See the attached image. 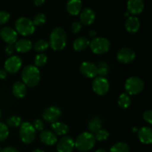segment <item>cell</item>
I'll list each match as a JSON object with an SVG mask.
<instances>
[{"mask_svg":"<svg viewBox=\"0 0 152 152\" xmlns=\"http://www.w3.org/2000/svg\"><path fill=\"white\" fill-rule=\"evenodd\" d=\"M40 140L44 144L48 145H53L57 142V137L49 130H43L39 135Z\"/></svg>","mask_w":152,"mask_h":152,"instance_id":"cell-16","label":"cell"},{"mask_svg":"<svg viewBox=\"0 0 152 152\" xmlns=\"http://www.w3.org/2000/svg\"><path fill=\"white\" fill-rule=\"evenodd\" d=\"M61 110L56 106H50L46 108L42 114V117L45 121L53 123L57 122L58 119L60 117Z\"/></svg>","mask_w":152,"mask_h":152,"instance_id":"cell-12","label":"cell"},{"mask_svg":"<svg viewBox=\"0 0 152 152\" xmlns=\"http://www.w3.org/2000/svg\"><path fill=\"white\" fill-rule=\"evenodd\" d=\"M22 79L25 86L34 87L38 84L40 80L39 70L35 65H26L22 69Z\"/></svg>","mask_w":152,"mask_h":152,"instance_id":"cell-2","label":"cell"},{"mask_svg":"<svg viewBox=\"0 0 152 152\" xmlns=\"http://www.w3.org/2000/svg\"><path fill=\"white\" fill-rule=\"evenodd\" d=\"M27 87L23 82L17 81L13 86V94L18 98H22L26 95Z\"/></svg>","mask_w":152,"mask_h":152,"instance_id":"cell-21","label":"cell"},{"mask_svg":"<svg viewBox=\"0 0 152 152\" xmlns=\"http://www.w3.org/2000/svg\"><path fill=\"white\" fill-rule=\"evenodd\" d=\"M44 2H45L44 0H35V1H34V4H35L37 6H40Z\"/></svg>","mask_w":152,"mask_h":152,"instance_id":"cell-43","label":"cell"},{"mask_svg":"<svg viewBox=\"0 0 152 152\" xmlns=\"http://www.w3.org/2000/svg\"><path fill=\"white\" fill-rule=\"evenodd\" d=\"M32 46L33 44L31 40L27 39H21L16 42L14 47L18 52L25 53V52L29 51L32 48Z\"/></svg>","mask_w":152,"mask_h":152,"instance_id":"cell-20","label":"cell"},{"mask_svg":"<svg viewBox=\"0 0 152 152\" xmlns=\"http://www.w3.org/2000/svg\"><path fill=\"white\" fill-rule=\"evenodd\" d=\"M14 50L15 47L13 45H7V47L5 48V52L8 55H11L14 52Z\"/></svg>","mask_w":152,"mask_h":152,"instance_id":"cell-39","label":"cell"},{"mask_svg":"<svg viewBox=\"0 0 152 152\" xmlns=\"http://www.w3.org/2000/svg\"><path fill=\"white\" fill-rule=\"evenodd\" d=\"M32 152H45V151H42V150H40V149H35V150H34Z\"/></svg>","mask_w":152,"mask_h":152,"instance_id":"cell-45","label":"cell"},{"mask_svg":"<svg viewBox=\"0 0 152 152\" xmlns=\"http://www.w3.org/2000/svg\"><path fill=\"white\" fill-rule=\"evenodd\" d=\"M34 127L35 129V130L37 131H42V132L44 130V123L39 119H37L34 122Z\"/></svg>","mask_w":152,"mask_h":152,"instance_id":"cell-36","label":"cell"},{"mask_svg":"<svg viewBox=\"0 0 152 152\" xmlns=\"http://www.w3.org/2000/svg\"><path fill=\"white\" fill-rule=\"evenodd\" d=\"M108 136H109V133H108V131L105 130V129H100L96 132L94 137L96 140L102 141L108 139Z\"/></svg>","mask_w":152,"mask_h":152,"instance_id":"cell-33","label":"cell"},{"mask_svg":"<svg viewBox=\"0 0 152 152\" xmlns=\"http://www.w3.org/2000/svg\"><path fill=\"white\" fill-rule=\"evenodd\" d=\"M16 31L23 36H28L32 34L35 31V25L32 20L29 18L22 16L18 18L15 22Z\"/></svg>","mask_w":152,"mask_h":152,"instance_id":"cell-4","label":"cell"},{"mask_svg":"<svg viewBox=\"0 0 152 152\" xmlns=\"http://www.w3.org/2000/svg\"><path fill=\"white\" fill-rule=\"evenodd\" d=\"M144 8L142 0H129L127 2V9L132 14H139Z\"/></svg>","mask_w":152,"mask_h":152,"instance_id":"cell-18","label":"cell"},{"mask_svg":"<svg viewBox=\"0 0 152 152\" xmlns=\"http://www.w3.org/2000/svg\"><path fill=\"white\" fill-rule=\"evenodd\" d=\"M7 77V71L4 69L0 70V79H5Z\"/></svg>","mask_w":152,"mask_h":152,"instance_id":"cell-41","label":"cell"},{"mask_svg":"<svg viewBox=\"0 0 152 152\" xmlns=\"http://www.w3.org/2000/svg\"><path fill=\"white\" fill-rule=\"evenodd\" d=\"M90 45V42L86 37H77L73 42V47L74 49L77 51H81L84 50L88 47Z\"/></svg>","mask_w":152,"mask_h":152,"instance_id":"cell-22","label":"cell"},{"mask_svg":"<svg viewBox=\"0 0 152 152\" xmlns=\"http://www.w3.org/2000/svg\"><path fill=\"white\" fill-rule=\"evenodd\" d=\"M9 19H10V14L7 11L4 10L0 11V25L5 24L6 22H8Z\"/></svg>","mask_w":152,"mask_h":152,"instance_id":"cell-35","label":"cell"},{"mask_svg":"<svg viewBox=\"0 0 152 152\" xmlns=\"http://www.w3.org/2000/svg\"><path fill=\"white\" fill-rule=\"evenodd\" d=\"M22 61L19 56H12L7 58L4 62V70L10 74L16 73L21 68Z\"/></svg>","mask_w":152,"mask_h":152,"instance_id":"cell-9","label":"cell"},{"mask_svg":"<svg viewBox=\"0 0 152 152\" xmlns=\"http://www.w3.org/2000/svg\"><path fill=\"white\" fill-rule=\"evenodd\" d=\"M96 68H97V75L99 74V77H105L108 74L109 65L105 61H100L98 62Z\"/></svg>","mask_w":152,"mask_h":152,"instance_id":"cell-26","label":"cell"},{"mask_svg":"<svg viewBox=\"0 0 152 152\" xmlns=\"http://www.w3.org/2000/svg\"><path fill=\"white\" fill-rule=\"evenodd\" d=\"M19 127V135L22 142L27 144L31 143L34 140L37 134V131L33 124L28 122H24L22 123Z\"/></svg>","mask_w":152,"mask_h":152,"instance_id":"cell-5","label":"cell"},{"mask_svg":"<svg viewBox=\"0 0 152 152\" xmlns=\"http://www.w3.org/2000/svg\"><path fill=\"white\" fill-rule=\"evenodd\" d=\"M0 117H1V110H0Z\"/></svg>","mask_w":152,"mask_h":152,"instance_id":"cell-48","label":"cell"},{"mask_svg":"<svg viewBox=\"0 0 152 152\" xmlns=\"http://www.w3.org/2000/svg\"><path fill=\"white\" fill-rule=\"evenodd\" d=\"M9 134L8 128L5 124L0 123V142L4 140Z\"/></svg>","mask_w":152,"mask_h":152,"instance_id":"cell-34","label":"cell"},{"mask_svg":"<svg viewBox=\"0 0 152 152\" xmlns=\"http://www.w3.org/2000/svg\"><path fill=\"white\" fill-rule=\"evenodd\" d=\"M96 35V31H94V30H91V31L88 32V36L89 37H91V38L92 39L95 38Z\"/></svg>","mask_w":152,"mask_h":152,"instance_id":"cell-42","label":"cell"},{"mask_svg":"<svg viewBox=\"0 0 152 152\" xmlns=\"http://www.w3.org/2000/svg\"><path fill=\"white\" fill-rule=\"evenodd\" d=\"M131 98L128 94L123 93L120 94L118 99V104L121 108H127L130 106L131 105Z\"/></svg>","mask_w":152,"mask_h":152,"instance_id":"cell-27","label":"cell"},{"mask_svg":"<svg viewBox=\"0 0 152 152\" xmlns=\"http://www.w3.org/2000/svg\"><path fill=\"white\" fill-rule=\"evenodd\" d=\"M66 8L70 14H79L82 8L81 1H80V0H70L67 2Z\"/></svg>","mask_w":152,"mask_h":152,"instance_id":"cell-23","label":"cell"},{"mask_svg":"<svg viewBox=\"0 0 152 152\" xmlns=\"http://www.w3.org/2000/svg\"><path fill=\"white\" fill-rule=\"evenodd\" d=\"M34 25H42L46 22V16L44 13H39L34 16V19L32 20Z\"/></svg>","mask_w":152,"mask_h":152,"instance_id":"cell-32","label":"cell"},{"mask_svg":"<svg viewBox=\"0 0 152 152\" xmlns=\"http://www.w3.org/2000/svg\"><path fill=\"white\" fill-rule=\"evenodd\" d=\"M48 43L54 50L63 49L67 43V35L65 30L60 27L55 28L50 33Z\"/></svg>","mask_w":152,"mask_h":152,"instance_id":"cell-1","label":"cell"},{"mask_svg":"<svg viewBox=\"0 0 152 152\" xmlns=\"http://www.w3.org/2000/svg\"><path fill=\"white\" fill-rule=\"evenodd\" d=\"M0 36L1 39L8 45H13L16 43L17 40L18 34L16 30L10 27L5 26L2 28L0 31Z\"/></svg>","mask_w":152,"mask_h":152,"instance_id":"cell-11","label":"cell"},{"mask_svg":"<svg viewBox=\"0 0 152 152\" xmlns=\"http://www.w3.org/2000/svg\"><path fill=\"white\" fill-rule=\"evenodd\" d=\"M88 129L92 133H96L102 129V120L99 117H93L88 122Z\"/></svg>","mask_w":152,"mask_h":152,"instance_id":"cell-25","label":"cell"},{"mask_svg":"<svg viewBox=\"0 0 152 152\" xmlns=\"http://www.w3.org/2000/svg\"><path fill=\"white\" fill-rule=\"evenodd\" d=\"M125 26L128 32L131 34H134L139 31L140 27V22L136 16H129L126 19Z\"/></svg>","mask_w":152,"mask_h":152,"instance_id":"cell-17","label":"cell"},{"mask_svg":"<svg viewBox=\"0 0 152 152\" xmlns=\"http://www.w3.org/2000/svg\"><path fill=\"white\" fill-rule=\"evenodd\" d=\"M82 24L80 22H74L71 25V29L73 33H78L81 30Z\"/></svg>","mask_w":152,"mask_h":152,"instance_id":"cell-37","label":"cell"},{"mask_svg":"<svg viewBox=\"0 0 152 152\" xmlns=\"http://www.w3.org/2000/svg\"><path fill=\"white\" fill-rule=\"evenodd\" d=\"M110 152H129V147L126 142H119L110 148Z\"/></svg>","mask_w":152,"mask_h":152,"instance_id":"cell-28","label":"cell"},{"mask_svg":"<svg viewBox=\"0 0 152 152\" xmlns=\"http://www.w3.org/2000/svg\"><path fill=\"white\" fill-rule=\"evenodd\" d=\"M52 130L53 131V133L55 134H57L61 136V135H65L69 132V128L65 123H62V122H55L52 123L51 125Z\"/></svg>","mask_w":152,"mask_h":152,"instance_id":"cell-24","label":"cell"},{"mask_svg":"<svg viewBox=\"0 0 152 152\" xmlns=\"http://www.w3.org/2000/svg\"><path fill=\"white\" fill-rule=\"evenodd\" d=\"M143 119L149 124L152 123V111L151 110H147L143 113Z\"/></svg>","mask_w":152,"mask_h":152,"instance_id":"cell-38","label":"cell"},{"mask_svg":"<svg viewBox=\"0 0 152 152\" xmlns=\"http://www.w3.org/2000/svg\"><path fill=\"white\" fill-rule=\"evenodd\" d=\"M49 47V43L46 40L39 39L37 40L34 45V48L36 51L41 52L47 50L48 48Z\"/></svg>","mask_w":152,"mask_h":152,"instance_id":"cell-29","label":"cell"},{"mask_svg":"<svg viewBox=\"0 0 152 152\" xmlns=\"http://www.w3.org/2000/svg\"><path fill=\"white\" fill-rule=\"evenodd\" d=\"M1 151V146H0V152Z\"/></svg>","mask_w":152,"mask_h":152,"instance_id":"cell-47","label":"cell"},{"mask_svg":"<svg viewBox=\"0 0 152 152\" xmlns=\"http://www.w3.org/2000/svg\"><path fill=\"white\" fill-rule=\"evenodd\" d=\"M95 142L96 140L93 134L90 132H83L77 137L74 142V146L79 151L86 152L91 149L94 146Z\"/></svg>","mask_w":152,"mask_h":152,"instance_id":"cell-3","label":"cell"},{"mask_svg":"<svg viewBox=\"0 0 152 152\" xmlns=\"http://www.w3.org/2000/svg\"><path fill=\"white\" fill-rule=\"evenodd\" d=\"M48 57L45 53H38L37 56H35V59H34V64H35L36 67H40L44 65L47 62Z\"/></svg>","mask_w":152,"mask_h":152,"instance_id":"cell-30","label":"cell"},{"mask_svg":"<svg viewBox=\"0 0 152 152\" xmlns=\"http://www.w3.org/2000/svg\"><path fill=\"white\" fill-rule=\"evenodd\" d=\"M137 131H138L137 129L136 128H134V129H133V132H137Z\"/></svg>","mask_w":152,"mask_h":152,"instance_id":"cell-46","label":"cell"},{"mask_svg":"<svg viewBox=\"0 0 152 152\" xmlns=\"http://www.w3.org/2000/svg\"><path fill=\"white\" fill-rule=\"evenodd\" d=\"M74 148V140L69 136H65L61 138L56 145L58 152H72Z\"/></svg>","mask_w":152,"mask_h":152,"instance_id":"cell-13","label":"cell"},{"mask_svg":"<svg viewBox=\"0 0 152 152\" xmlns=\"http://www.w3.org/2000/svg\"><path fill=\"white\" fill-rule=\"evenodd\" d=\"M95 152H107L106 151H105V149H102V148H100V149H98V150H96V151Z\"/></svg>","mask_w":152,"mask_h":152,"instance_id":"cell-44","label":"cell"},{"mask_svg":"<svg viewBox=\"0 0 152 152\" xmlns=\"http://www.w3.org/2000/svg\"><path fill=\"white\" fill-rule=\"evenodd\" d=\"M95 17H96V14L93 9L90 8V7H86L80 13L81 24L87 25H91L94 22Z\"/></svg>","mask_w":152,"mask_h":152,"instance_id":"cell-15","label":"cell"},{"mask_svg":"<svg viewBox=\"0 0 152 152\" xmlns=\"http://www.w3.org/2000/svg\"><path fill=\"white\" fill-rule=\"evenodd\" d=\"M138 138L144 144H151L152 142V132L150 127L141 128L138 130Z\"/></svg>","mask_w":152,"mask_h":152,"instance_id":"cell-19","label":"cell"},{"mask_svg":"<svg viewBox=\"0 0 152 152\" xmlns=\"http://www.w3.org/2000/svg\"><path fill=\"white\" fill-rule=\"evenodd\" d=\"M92 88L97 94L104 95L108 91L109 83L105 77H96L92 83Z\"/></svg>","mask_w":152,"mask_h":152,"instance_id":"cell-8","label":"cell"},{"mask_svg":"<svg viewBox=\"0 0 152 152\" xmlns=\"http://www.w3.org/2000/svg\"><path fill=\"white\" fill-rule=\"evenodd\" d=\"M80 71L82 74L88 78H94L97 75V68L96 65L91 62H83L80 65Z\"/></svg>","mask_w":152,"mask_h":152,"instance_id":"cell-14","label":"cell"},{"mask_svg":"<svg viewBox=\"0 0 152 152\" xmlns=\"http://www.w3.org/2000/svg\"><path fill=\"white\" fill-rule=\"evenodd\" d=\"M1 152H19V151L16 148H14V147L8 146L1 150Z\"/></svg>","mask_w":152,"mask_h":152,"instance_id":"cell-40","label":"cell"},{"mask_svg":"<svg viewBox=\"0 0 152 152\" xmlns=\"http://www.w3.org/2000/svg\"><path fill=\"white\" fill-rule=\"evenodd\" d=\"M7 123L12 127H19L22 124V119L18 116H11L7 118Z\"/></svg>","mask_w":152,"mask_h":152,"instance_id":"cell-31","label":"cell"},{"mask_svg":"<svg viewBox=\"0 0 152 152\" xmlns=\"http://www.w3.org/2000/svg\"><path fill=\"white\" fill-rule=\"evenodd\" d=\"M91 50L96 54H102L110 48V42L105 37H95L90 42Z\"/></svg>","mask_w":152,"mask_h":152,"instance_id":"cell-7","label":"cell"},{"mask_svg":"<svg viewBox=\"0 0 152 152\" xmlns=\"http://www.w3.org/2000/svg\"><path fill=\"white\" fill-rule=\"evenodd\" d=\"M136 53L133 49L130 48H122L117 54V59L121 63L127 64L132 62L135 59Z\"/></svg>","mask_w":152,"mask_h":152,"instance_id":"cell-10","label":"cell"},{"mask_svg":"<svg viewBox=\"0 0 152 152\" xmlns=\"http://www.w3.org/2000/svg\"><path fill=\"white\" fill-rule=\"evenodd\" d=\"M144 88V82L138 77H131L125 83V89L128 94L136 95Z\"/></svg>","mask_w":152,"mask_h":152,"instance_id":"cell-6","label":"cell"}]
</instances>
